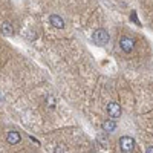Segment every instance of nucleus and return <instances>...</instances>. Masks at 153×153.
<instances>
[{
  "instance_id": "9b49d317",
  "label": "nucleus",
  "mask_w": 153,
  "mask_h": 153,
  "mask_svg": "<svg viewBox=\"0 0 153 153\" xmlns=\"http://www.w3.org/2000/svg\"><path fill=\"white\" fill-rule=\"evenodd\" d=\"M146 153H153V146H152V147H149V149H147V152H146Z\"/></svg>"
},
{
  "instance_id": "0eeeda50",
  "label": "nucleus",
  "mask_w": 153,
  "mask_h": 153,
  "mask_svg": "<svg viewBox=\"0 0 153 153\" xmlns=\"http://www.w3.org/2000/svg\"><path fill=\"white\" fill-rule=\"evenodd\" d=\"M2 34L6 35V37L14 34V28H12V25L9 22H3V25H2Z\"/></svg>"
},
{
  "instance_id": "7ed1b4c3",
  "label": "nucleus",
  "mask_w": 153,
  "mask_h": 153,
  "mask_svg": "<svg viewBox=\"0 0 153 153\" xmlns=\"http://www.w3.org/2000/svg\"><path fill=\"white\" fill-rule=\"evenodd\" d=\"M107 113L110 118H120L121 117V106L120 103H115V101H112V103L107 104Z\"/></svg>"
},
{
  "instance_id": "6e6552de",
  "label": "nucleus",
  "mask_w": 153,
  "mask_h": 153,
  "mask_svg": "<svg viewBox=\"0 0 153 153\" xmlns=\"http://www.w3.org/2000/svg\"><path fill=\"white\" fill-rule=\"evenodd\" d=\"M115 129H117V123H115V121L109 120V121L103 123V130H104L106 133H110V132H113Z\"/></svg>"
},
{
  "instance_id": "20e7f679",
  "label": "nucleus",
  "mask_w": 153,
  "mask_h": 153,
  "mask_svg": "<svg viewBox=\"0 0 153 153\" xmlns=\"http://www.w3.org/2000/svg\"><path fill=\"white\" fill-rule=\"evenodd\" d=\"M120 48L124 51V52H132L133 51V48H135V42L132 40V38H129V37H123L121 40H120Z\"/></svg>"
},
{
  "instance_id": "f03ea898",
  "label": "nucleus",
  "mask_w": 153,
  "mask_h": 153,
  "mask_svg": "<svg viewBox=\"0 0 153 153\" xmlns=\"http://www.w3.org/2000/svg\"><path fill=\"white\" fill-rule=\"evenodd\" d=\"M120 147H121L123 152L130 153V152L135 149V141H133V138H130V136H123V138L120 139Z\"/></svg>"
},
{
  "instance_id": "1a4fd4ad",
  "label": "nucleus",
  "mask_w": 153,
  "mask_h": 153,
  "mask_svg": "<svg viewBox=\"0 0 153 153\" xmlns=\"http://www.w3.org/2000/svg\"><path fill=\"white\" fill-rule=\"evenodd\" d=\"M48 101H49V106H51V109H52V107L55 106V101H54V98H52V97H49V98H48Z\"/></svg>"
},
{
  "instance_id": "423d86ee",
  "label": "nucleus",
  "mask_w": 153,
  "mask_h": 153,
  "mask_svg": "<svg viewBox=\"0 0 153 153\" xmlns=\"http://www.w3.org/2000/svg\"><path fill=\"white\" fill-rule=\"evenodd\" d=\"M20 139H22V136H20V133L19 132H9L8 133V138H6V141H8V144H11V146H14V144H19L20 143Z\"/></svg>"
},
{
  "instance_id": "39448f33",
  "label": "nucleus",
  "mask_w": 153,
  "mask_h": 153,
  "mask_svg": "<svg viewBox=\"0 0 153 153\" xmlns=\"http://www.w3.org/2000/svg\"><path fill=\"white\" fill-rule=\"evenodd\" d=\"M49 22H51V25H52L54 28H58V29L65 28V22H63V19H61L60 16H57V14L51 16V17H49Z\"/></svg>"
},
{
  "instance_id": "f257e3e1",
  "label": "nucleus",
  "mask_w": 153,
  "mask_h": 153,
  "mask_svg": "<svg viewBox=\"0 0 153 153\" xmlns=\"http://www.w3.org/2000/svg\"><path fill=\"white\" fill-rule=\"evenodd\" d=\"M110 40L109 37V32L106 29H97L94 34H92V42L97 45V46H106Z\"/></svg>"
},
{
  "instance_id": "9d476101",
  "label": "nucleus",
  "mask_w": 153,
  "mask_h": 153,
  "mask_svg": "<svg viewBox=\"0 0 153 153\" xmlns=\"http://www.w3.org/2000/svg\"><path fill=\"white\" fill-rule=\"evenodd\" d=\"M132 17H133V22H135L136 25H139V22H138V19H136V12H132Z\"/></svg>"
}]
</instances>
